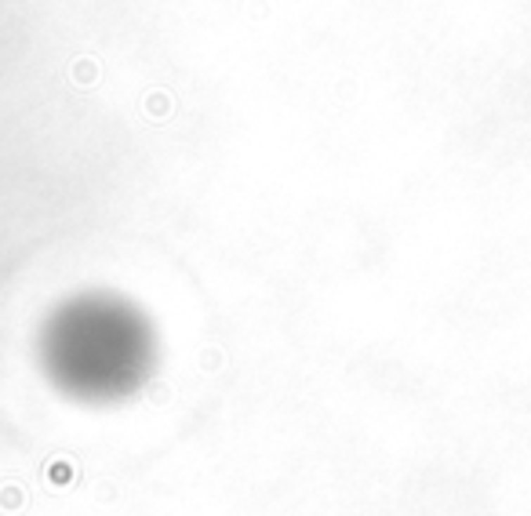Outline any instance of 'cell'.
I'll use <instances>...</instances> for the list:
<instances>
[{
    "label": "cell",
    "instance_id": "6da1fadb",
    "mask_svg": "<svg viewBox=\"0 0 531 516\" xmlns=\"http://www.w3.org/2000/svg\"><path fill=\"white\" fill-rule=\"evenodd\" d=\"M95 77H98V73H95V62H91V58H80L77 66H73V80H77V84H91Z\"/></svg>",
    "mask_w": 531,
    "mask_h": 516
}]
</instances>
